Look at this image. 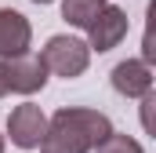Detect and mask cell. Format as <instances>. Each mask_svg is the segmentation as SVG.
<instances>
[{
  "mask_svg": "<svg viewBox=\"0 0 156 153\" xmlns=\"http://www.w3.org/2000/svg\"><path fill=\"white\" fill-rule=\"evenodd\" d=\"M7 135H11V142L18 150H37L40 142H44V135H47V117H44V110L33 106V102L15 106L11 117H7Z\"/></svg>",
  "mask_w": 156,
  "mask_h": 153,
  "instance_id": "obj_4",
  "label": "cell"
},
{
  "mask_svg": "<svg viewBox=\"0 0 156 153\" xmlns=\"http://www.w3.org/2000/svg\"><path fill=\"white\" fill-rule=\"evenodd\" d=\"M113 135L109 117L87 106H62L47 120V135L40 142V153H91Z\"/></svg>",
  "mask_w": 156,
  "mask_h": 153,
  "instance_id": "obj_1",
  "label": "cell"
},
{
  "mask_svg": "<svg viewBox=\"0 0 156 153\" xmlns=\"http://www.w3.org/2000/svg\"><path fill=\"white\" fill-rule=\"evenodd\" d=\"M33 4H51V0H33Z\"/></svg>",
  "mask_w": 156,
  "mask_h": 153,
  "instance_id": "obj_13",
  "label": "cell"
},
{
  "mask_svg": "<svg viewBox=\"0 0 156 153\" xmlns=\"http://www.w3.org/2000/svg\"><path fill=\"white\" fill-rule=\"evenodd\" d=\"M109 80H113V91L123 95V99H145L153 91V69L142 58H127V62L113 66Z\"/></svg>",
  "mask_w": 156,
  "mask_h": 153,
  "instance_id": "obj_7",
  "label": "cell"
},
{
  "mask_svg": "<svg viewBox=\"0 0 156 153\" xmlns=\"http://www.w3.org/2000/svg\"><path fill=\"white\" fill-rule=\"evenodd\" d=\"M40 62H44L47 73L73 80V76L87 73V66H91V47H87V40H80V37L58 33V37H51L47 44H44Z\"/></svg>",
  "mask_w": 156,
  "mask_h": 153,
  "instance_id": "obj_2",
  "label": "cell"
},
{
  "mask_svg": "<svg viewBox=\"0 0 156 153\" xmlns=\"http://www.w3.org/2000/svg\"><path fill=\"white\" fill-rule=\"evenodd\" d=\"M4 146H7V139H4V135H0V153H4Z\"/></svg>",
  "mask_w": 156,
  "mask_h": 153,
  "instance_id": "obj_12",
  "label": "cell"
},
{
  "mask_svg": "<svg viewBox=\"0 0 156 153\" xmlns=\"http://www.w3.org/2000/svg\"><path fill=\"white\" fill-rule=\"evenodd\" d=\"M94 153H145L142 146H138V139H131V135H120V131H113L102 146H94Z\"/></svg>",
  "mask_w": 156,
  "mask_h": 153,
  "instance_id": "obj_9",
  "label": "cell"
},
{
  "mask_svg": "<svg viewBox=\"0 0 156 153\" xmlns=\"http://www.w3.org/2000/svg\"><path fill=\"white\" fill-rule=\"evenodd\" d=\"M127 29H131V22H127V11L116 7V4H105L102 11H98V18L87 26V47L91 51H113L120 40L127 37Z\"/></svg>",
  "mask_w": 156,
  "mask_h": 153,
  "instance_id": "obj_3",
  "label": "cell"
},
{
  "mask_svg": "<svg viewBox=\"0 0 156 153\" xmlns=\"http://www.w3.org/2000/svg\"><path fill=\"white\" fill-rule=\"evenodd\" d=\"M29 40H33V26L22 11L15 7H0V58H18L29 55Z\"/></svg>",
  "mask_w": 156,
  "mask_h": 153,
  "instance_id": "obj_5",
  "label": "cell"
},
{
  "mask_svg": "<svg viewBox=\"0 0 156 153\" xmlns=\"http://www.w3.org/2000/svg\"><path fill=\"white\" fill-rule=\"evenodd\" d=\"M7 95V73H4V62H0V99Z\"/></svg>",
  "mask_w": 156,
  "mask_h": 153,
  "instance_id": "obj_11",
  "label": "cell"
},
{
  "mask_svg": "<svg viewBox=\"0 0 156 153\" xmlns=\"http://www.w3.org/2000/svg\"><path fill=\"white\" fill-rule=\"evenodd\" d=\"M102 7H105V0H62V18L76 29H87Z\"/></svg>",
  "mask_w": 156,
  "mask_h": 153,
  "instance_id": "obj_8",
  "label": "cell"
},
{
  "mask_svg": "<svg viewBox=\"0 0 156 153\" xmlns=\"http://www.w3.org/2000/svg\"><path fill=\"white\" fill-rule=\"evenodd\" d=\"M153 106H156V99H153V91H149V95L142 99V128H145L149 135H153Z\"/></svg>",
  "mask_w": 156,
  "mask_h": 153,
  "instance_id": "obj_10",
  "label": "cell"
},
{
  "mask_svg": "<svg viewBox=\"0 0 156 153\" xmlns=\"http://www.w3.org/2000/svg\"><path fill=\"white\" fill-rule=\"evenodd\" d=\"M4 73H7V91H18V95H37L47 84V69L40 62V55H18V58H7L4 62Z\"/></svg>",
  "mask_w": 156,
  "mask_h": 153,
  "instance_id": "obj_6",
  "label": "cell"
}]
</instances>
